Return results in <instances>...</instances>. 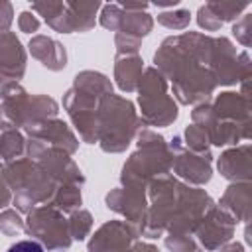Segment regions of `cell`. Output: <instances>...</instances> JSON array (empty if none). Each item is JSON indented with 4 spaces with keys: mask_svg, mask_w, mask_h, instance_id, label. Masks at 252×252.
Wrapping results in <instances>:
<instances>
[{
    "mask_svg": "<svg viewBox=\"0 0 252 252\" xmlns=\"http://www.w3.org/2000/svg\"><path fill=\"white\" fill-rule=\"evenodd\" d=\"M8 252H43V248H41V244H37L33 240H22V242H16L14 246H10Z\"/></svg>",
    "mask_w": 252,
    "mask_h": 252,
    "instance_id": "6da1fadb",
    "label": "cell"
}]
</instances>
